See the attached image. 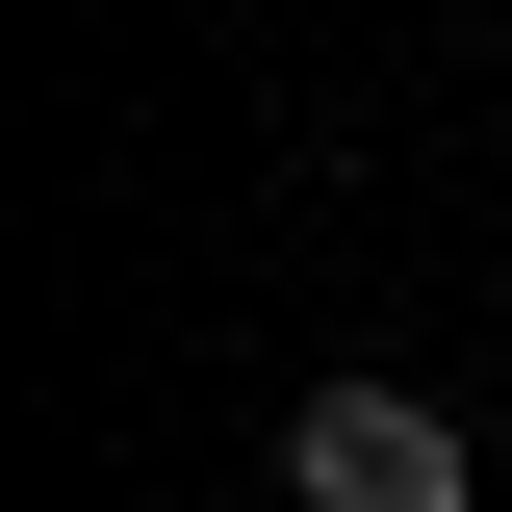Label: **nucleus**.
Wrapping results in <instances>:
<instances>
[{"instance_id":"obj_1","label":"nucleus","mask_w":512,"mask_h":512,"mask_svg":"<svg viewBox=\"0 0 512 512\" xmlns=\"http://www.w3.org/2000/svg\"><path fill=\"white\" fill-rule=\"evenodd\" d=\"M282 512H461V410H410V384H308V410H282Z\"/></svg>"}]
</instances>
